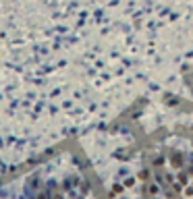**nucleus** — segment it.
<instances>
[{
  "label": "nucleus",
  "instance_id": "obj_13",
  "mask_svg": "<svg viewBox=\"0 0 193 199\" xmlns=\"http://www.w3.org/2000/svg\"><path fill=\"white\" fill-rule=\"evenodd\" d=\"M123 199H125V197H123Z\"/></svg>",
  "mask_w": 193,
  "mask_h": 199
},
{
  "label": "nucleus",
  "instance_id": "obj_4",
  "mask_svg": "<svg viewBox=\"0 0 193 199\" xmlns=\"http://www.w3.org/2000/svg\"><path fill=\"white\" fill-rule=\"evenodd\" d=\"M137 179L139 180H150V170H147V168H141V170L137 172Z\"/></svg>",
  "mask_w": 193,
  "mask_h": 199
},
{
  "label": "nucleus",
  "instance_id": "obj_10",
  "mask_svg": "<svg viewBox=\"0 0 193 199\" xmlns=\"http://www.w3.org/2000/svg\"><path fill=\"white\" fill-rule=\"evenodd\" d=\"M77 199H83V197H77Z\"/></svg>",
  "mask_w": 193,
  "mask_h": 199
},
{
  "label": "nucleus",
  "instance_id": "obj_12",
  "mask_svg": "<svg viewBox=\"0 0 193 199\" xmlns=\"http://www.w3.org/2000/svg\"><path fill=\"white\" fill-rule=\"evenodd\" d=\"M139 199H143V197H139Z\"/></svg>",
  "mask_w": 193,
  "mask_h": 199
},
{
  "label": "nucleus",
  "instance_id": "obj_2",
  "mask_svg": "<svg viewBox=\"0 0 193 199\" xmlns=\"http://www.w3.org/2000/svg\"><path fill=\"white\" fill-rule=\"evenodd\" d=\"M177 183H179L181 187H187V185H191V183H189V172H185V170H179V172H177Z\"/></svg>",
  "mask_w": 193,
  "mask_h": 199
},
{
  "label": "nucleus",
  "instance_id": "obj_3",
  "mask_svg": "<svg viewBox=\"0 0 193 199\" xmlns=\"http://www.w3.org/2000/svg\"><path fill=\"white\" fill-rule=\"evenodd\" d=\"M110 193H114V195H121V193H125V185H123V183H114Z\"/></svg>",
  "mask_w": 193,
  "mask_h": 199
},
{
  "label": "nucleus",
  "instance_id": "obj_11",
  "mask_svg": "<svg viewBox=\"0 0 193 199\" xmlns=\"http://www.w3.org/2000/svg\"><path fill=\"white\" fill-rule=\"evenodd\" d=\"M191 185H193V180H191Z\"/></svg>",
  "mask_w": 193,
  "mask_h": 199
},
{
  "label": "nucleus",
  "instance_id": "obj_8",
  "mask_svg": "<svg viewBox=\"0 0 193 199\" xmlns=\"http://www.w3.org/2000/svg\"><path fill=\"white\" fill-rule=\"evenodd\" d=\"M52 199H64V197H62V195H60V193H58V191H54V195H52Z\"/></svg>",
  "mask_w": 193,
  "mask_h": 199
},
{
  "label": "nucleus",
  "instance_id": "obj_5",
  "mask_svg": "<svg viewBox=\"0 0 193 199\" xmlns=\"http://www.w3.org/2000/svg\"><path fill=\"white\" fill-rule=\"evenodd\" d=\"M135 180H137V179H135V176H127V179L123 180V185L127 187V189H131V187L135 185Z\"/></svg>",
  "mask_w": 193,
  "mask_h": 199
},
{
  "label": "nucleus",
  "instance_id": "obj_6",
  "mask_svg": "<svg viewBox=\"0 0 193 199\" xmlns=\"http://www.w3.org/2000/svg\"><path fill=\"white\" fill-rule=\"evenodd\" d=\"M183 193H185V197H193V185H187L183 189Z\"/></svg>",
  "mask_w": 193,
  "mask_h": 199
},
{
  "label": "nucleus",
  "instance_id": "obj_9",
  "mask_svg": "<svg viewBox=\"0 0 193 199\" xmlns=\"http://www.w3.org/2000/svg\"><path fill=\"white\" fill-rule=\"evenodd\" d=\"M152 199H160V197H152Z\"/></svg>",
  "mask_w": 193,
  "mask_h": 199
},
{
  "label": "nucleus",
  "instance_id": "obj_7",
  "mask_svg": "<svg viewBox=\"0 0 193 199\" xmlns=\"http://www.w3.org/2000/svg\"><path fill=\"white\" fill-rule=\"evenodd\" d=\"M154 164H156V166H162V164H164V158H162V156H156V158H154Z\"/></svg>",
  "mask_w": 193,
  "mask_h": 199
},
{
  "label": "nucleus",
  "instance_id": "obj_1",
  "mask_svg": "<svg viewBox=\"0 0 193 199\" xmlns=\"http://www.w3.org/2000/svg\"><path fill=\"white\" fill-rule=\"evenodd\" d=\"M170 166H173L174 170H181V168H183V156H181L179 151H177V154H170Z\"/></svg>",
  "mask_w": 193,
  "mask_h": 199
}]
</instances>
